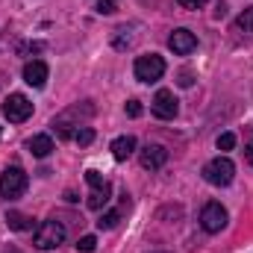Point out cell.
I'll use <instances>...</instances> for the list:
<instances>
[{"mask_svg": "<svg viewBox=\"0 0 253 253\" xmlns=\"http://www.w3.org/2000/svg\"><path fill=\"white\" fill-rule=\"evenodd\" d=\"M85 183H88L91 189H103V186H109V183H106L97 171H85Z\"/></svg>", "mask_w": 253, "mask_h": 253, "instance_id": "20", "label": "cell"}, {"mask_svg": "<svg viewBox=\"0 0 253 253\" xmlns=\"http://www.w3.org/2000/svg\"><path fill=\"white\" fill-rule=\"evenodd\" d=\"M109 150H112V156H115L118 162H126V159L135 153V138H132V135H118Z\"/></svg>", "mask_w": 253, "mask_h": 253, "instance_id": "11", "label": "cell"}, {"mask_svg": "<svg viewBox=\"0 0 253 253\" xmlns=\"http://www.w3.org/2000/svg\"><path fill=\"white\" fill-rule=\"evenodd\" d=\"M132 71H135V80H141V83H156V80H162V74H165V59L156 56V53L138 56Z\"/></svg>", "mask_w": 253, "mask_h": 253, "instance_id": "3", "label": "cell"}, {"mask_svg": "<svg viewBox=\"0 0 253 253\" xmlns=\"http://www.w3.org/2000/svg\"><path fill=\"white\" fill-rule=\"evenodd\" d=\"M138 159H141V168L156 171V168H162V165L168 162V150H165L162 144H147V147H141Z\"/></svg>", "mask_w": 253, "mask_h": 253, "instance_id": "9", "label": "cell"}, {"mask_svg": "<svg viewBox=\"0 0 253 253\" xmlns=\"http://www.w3.org/2000/svg\"><path fill=\"white\" fill-rule=\"evenodd\" d=\"M27 144H30V150H33L36 159H44V156H50V150H53V138H50V135H33Z\"/></svg>", "mask_w": 253, "mask_h": 253, "instance_id": "12", "label": "cell"}, {"mask_svg": "<svg viewBox=\"0 0 253 253\" xmlns=\"http://www.w3.org/2000/svg\"><path fill=\"white\" fill-rule=\"evenodd\" d=\"M47 65L42 62V59H33V62L24 65V83L27 85H33V88H42L44 83H47Z\"/></svg>", "mask_w": 253, "mask_h": 253, "instance_id": "10", "label": "cell"}, {"mask_svg": "<svg viewBox=\"0 0 253 253\" xmlns=\"http://www.w3.org/2000/svg\"><path fill=\"white\" fill-rule=\"evenodd\" d=\"M200 227H203L206 233H221V230L227 227V209H224L218 200L206 203L203 212H200Z\"/></svg>", "mask_w": 253, "mask_h": 253, "instance_id": "5", "label": "cell"}, {"mask_svg": "<svg viewBox=\"0 0 253 253\" xmlns=\"http://www.w3.org/2000/svg\"><path fill=\"white\" fill-rule=\"evenodd\" d=\"M3 115H6L12 124L27 121V118L33 115V103H30V97H24V94H9L6 103H3Z\"/></svg>", "mask_w": 253, "mask_h": 253, "instance_id": "6", "label": "cell"}, {"mask_svg": "<svg viewBox=\"0 0 253 253\" xmlns=\"http://www.w3.org/2000/svg\"><path fill=\"white\" fill-rule=\"evenodd\" d=\"M126 115L129 118H138L141 115V103L138 100H126Z\"/></svg>", "mask_w": 253, "mask_h": 253, "instance_id": "22", "label": "cell"}, {"mask_svg": "<svg viewBox=\"0 0 253 253\" xmlns=\"http://www.w3.org/2000/svg\"><path fill=\"white\" fill-rule=\"evenodd\" d=\"M27 186H30V177L24 168H6L0 174V197H6V200L21 197L27 191Z\"/></svg>", "mask_w": 253, "mask_h": 253, "instance_id": "2", "label": "cell"}, {"mask_svg": "<svg viewBox=\"0 0 253 253\" xmlns=\"http://www.w3.org/2000/svg\"><path fill=\"white\" fill-rule=\"evenodd\" d=\"M236 147V135L233 132H221L218 135V150H233Z\"/></svg>", "mask_w": 253, "mask_h": 253, "instance_id": "19", "label": "cell"}, {"mask_svg": "<svg viewBox=\"0 0 253 253\" xmlns=\"http://www.w3.org/2000/svg\"><path fill=\"white\" fill-rule=\"evenodd\" d=\"M245 159H248V162L253 165V138L248 141V147H245Z\"/></svg>", "mask_w": 253, "mask_h": 253, "instance_id": "24", "label": "cell"}, {"mask_svg": "<svg viewBox=\"0 0 253 253\" xmlns=\"http://www.w3.org/2000/svg\"><path fill=\"white\" fill-rule=\"evenodd\" d=\"M74 141H77L80 147L91 144V141H94V129H91V126H77V132H74Z\"/></svg>", "mask_w": 253, "mask_h": 253, "instance_id": "15", "label": "cell"}, {"mask_svg": "<svg viewBox=\"0 0 253 253\" xmlns=\"http://www.w3.org/2000/svg\"><path fill=\"white\" fill-rule=\"evenodd\" d=\"M109 186H103V189H91V197H88V206L91 209H103L106 203H109Z\"/></svg>", "mask_w": 253, "mask_h": 253, "instance_id": "14", "label": "cell"}, {"mask_svg": "<svg viewBox=\"0 0 253 253\" xmlns=\"http://www.w3.org/2000/svg\"><path fill=\"white\" fill-rule=\"evenodd\" d=\"M94 248H97V239H94V236H83V239L77 242V251L80 253H91Z\"/></svg>", "mask_w": 253, "mask_h": 253, "instance_id": "18", "label": "cell"}, {"mask_svg": "<svg viewBox=\"0 0 253 253\" xmlns=\"http://www.w3.org/2000/svg\"><path fill=\"white\" fill-rule=\"evenodd\" d=\"M33 242H36V248H42V251L59 248V245L65 242V227L59 224V221H44V224H39Z\"/></svg>", "mask_w": 253, "mask_h": 253, "instance_id": "4", "label": "cell"}, {"mask_svg": "<svg viewBox=\"0 0 253 253\" xmlns=\"http://www.w3.org/2000/svg\"><path fill=\"white\" fill-rule=\"evenodd\" d=\"M6 224H9V230H33V221L24 215V212H6Z\"/></svg>", "mask_w": 253, "mask_h": 253, "instance_id": "13", "label": "cell"}, {"mask_svg": "<svg viewBox=\"0 0 253 253\" xmlns=\"http://www.w3.org/2000/svg\"><path fill=\"white\" fill-rule=\"evenodd\" d=\"M233 177H236V165L227 156H215V159H209L203 165V180L209 186H230Z\"/></svg>", "mask_w": 253, "mask_h": 253, "instance_id": "1", "label": "cell"}, {"mask_svg": "<svg viewBox=\"0 0 253 253\" xmlns=\"http://www.w3.org/2000/svg\"><path fill=\"white\" fill-rule=\"evenodd\" d=\"M118 218H121V212H118V209H109V212H103V215H100L97 227H100V230H112V227L118 224Z\"/></svg>", "mask_w": 253, "mask_h": 253, "instance_id": "16", "label": "cell"}, {"mask_svg": "<svg viewBox=\"0 0 253 253\" xmlns=\"http://www.w3.org/2000/svg\"><path fill=\"white\" fill-rule=\"evenodd\" d=\"M168 47H171L177 56H189L191 50L197 47V36H194L191 30H174V33L168 36Z\"/></svg>", "mask_w": 253, "mask_h": 253, "instance_id": "8", "label": "cell"}, {"mask_svg": "<svg viewBox=\"0 0 253 253\" xmlns=\"http://www.w3.org/2000/svg\"><path fill=\"white\" fill-rule=\"evenodd\" d=\"M94 9H97L100 15H112V12L118 9V3H115V0H97V6H94Z\"/></svg>", "mask_w": 253, "mask_h": 253, "instance_id": "21", "label": "cell"}, {"mask_svg": "<svg viewBox=\"0 0 253 253\" xmlns=\"http://www.w3.org/2000/svg\"><path fill=\"white\" fill-rule=\"evenodd\" d=\"M15 253H18V251H15Z\"/></svg>", "mask_w": 253, "mask_h": 253, "instance_id": "26", "label": "cell"}, {"mask_svg": "<svg viewBox=\"0 0 253 253\" xmlns=\"http://www.w3.org/2000/svg\"><path fill=\"white\" fill-rule=\"evenodd\" d=\"M150 109H153V115L162 118V121H171V118H177V112H180L177 97H174V91H168V88H159V91H156Z\"/></svg>", "mask_w": 253, "mask_h": 253, "instance_id": "7", "label": "cell"}, {"mask_svg": "<svg viewBox=\"0 0 253 253\" xmlns=\"http://www.w3.org/2000/svg\"><path fill=\"white\" fill-rule=\"evenodd\" d=\"M153 253H165V251H153Z\"/></svg>", "mask_w": 253, "mask_h": 253, "instance_id": "25", "label": "cell"}, {"mask_svg": "<svg viewBox=\"0 0 253 253\" xmlns=\"http://www.w3.org/2000/svg\"><path fill=\"white\" fill-rule=\"evenodd\" d=\"M177 3H180L183 9H200V6H203V3H209V0H177Z\"/></svg>", "mask_w": 253, "mask_h": 253, "instance_id": "23", "label": "cell"}, {"mask_svg": "<svg viewBox=\"0 0 253 253\" xmlns=\"http://www.w3.org/2000/svg\"><path fill=\"white\" fill-rule=\"evenodd\" d=\"M236 27H239V30H245V33H253V6H251V9H245V12L239 15Z\"/></svg>", "mask_w": 253, "mask_h": 253, "instance_id": "17", "label": "cell"}]
</instances>
